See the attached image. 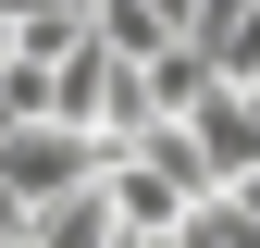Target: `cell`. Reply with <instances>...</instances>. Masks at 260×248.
<instances>
[{
  "mask_svg": "<svg viewBox=\"0 0 260 248\" xmlns=\"http://www.w3.org/2000/svg\"><path fill=\"white\" fill-rule=\"evenodd\" d=\"M186 149H199V174H211V186L260 174V87H211V100L186 112Z\"/></svg>",
  "mask_w": 260,
  "mask_h": 248,
  "instance_id": "cell-1",
  "label": "cell"
},
{
  "mask_svg": "<svg viewBox=\"0 0 260 248\" xmlns=\"http://www.w3.org/2000/svg\"><path fill=\"white\" fill-rule=\"evenodd\" d=\"M112 248H174V236H112Z\"/></svg>",
  "mask_w": 260,
  "mask_h": 248,
  "instance_id": "cell-2",
  "label": "cell"
},
{
  "mask_svg": "<svg viewBox=\"0 0 260 248\" xmlns=\"http://www.w3.org/2000/svg\"><path fill=\"white\" fill-rule=\"evenodd\" d=\"M0 62H13V38H0Z\"/></svg>",
  "mask_w": 260,
  "mask_h": 248,
  "instance_id": "cell-3",
  "label": "cell"
}]
</instances>
